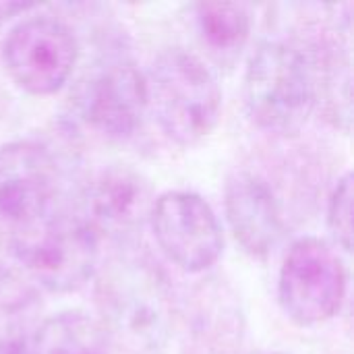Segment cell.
I'll use <instances>...</instances> for the list:
<instances>
[{
	"instance_id": "6da1fadb",
	"label": "cell",
	"mask_w": 354,
	"mask_h": 354,
	"mask_svg": "<svg viewBox=\"0 0 354 354\" xmlns=\"http://www.w3.org/2000/svg\"><path fill=\"white\" fill-rule=\"evenodd\" d=\"M97 274L100 326L110 342L133 353L160 351L174 328L176 301L166 272L145 253H122Z\"/></svg>"
},
{
	"instance_id": "7a4b0ae2",
	"label": "cell",
	"mask_w": 354,
	"mask_h": 354,
	"mask_svg": "<svg viewBox=\"0 0 354 354\" xmlns=\"http://www.w3.org/2000/svg\"><path fill=\"white\" fill-rule=\"evenodd\" d=\"M243 95L249 118L268 133L297 135L311 118L319 75L309 52L288 39H266L251 54Z\"/></svg>"
},
{
	"instance_id": "3957f363",
	"label": "cell",
	"mask_w": 354,
	"mask_h": 354,
	"mask_svg": "<svg viewBox=\"0 0 354 354\" xmlns=\"http://www.w3.org/2000/svg\"><path fill=\"white\" fill-rule=\"evenodd\" d=\"M145 83L147 110L178 145H195L216 129L222 89L214 71L195 52L164 50L145 75Z\"/></svg>"
},
{
	"instance_id": "277c9868",
	"label": "cell",
	"mask_w": 354,
	"mask_h": 354,
	"mask_svg": "<svg viewBox=\"0 0 354 354\" xmlns=\"http://www.w3.org/2000/svg\"><path fill=\"white\" fill-rule=\"evenodd\" d=\"M100 241L77 214L60 209L6 249L23 270L50 292H73L97 272Z\"/></svg>"
},
{
	"instance_id": "5b68a950",
	"label": "cell",
	"mask_w": 354,
	"mask_h": 354,
	"mask_svg": "<svg viewBox=\"0 0 354 354\" xmlns=\"http://www.w3.org/2000/svg\"><path fill=\"white\" fill-rule=\"evenodd\" d=\"M60 176L52 153L33 141L0 147V239L4 245L60 212Z\"/></svg>"
},
{
	"instance_id": "8992f818",
	"label": "cell",
	"mask_w": 354,
	"mask_h": 354,
	"mask_svg": "<svg viewBox=\"0 0 354 354\" xmlns=\"http://www.w3.org/2000/svg\"><path fill=\"white\" fill-rule=\"evenodd\" d=\"M344 295L346 268L330 243L307 236L288 249L278 276V301L290 322L319 326L340 311Z\"/></svg>"
},
{
	"instance_id": "52a82bcc",
	"label": "cell",
	"mask_w": 354,
	"mask_h": 354,
	"mask_svg": "<svg viewBox=\"0 0 354 354\" xmlns=\"http://www.w3.org/2000/svg\"><path fill=\"white\" fill-rule=\"evenodd\" d=\"M71 102L79 120L95 133L129 139L147 112L145 75L127 58L100 60L79 77Z\"/></svg>"
},
{
	"instance_id": "ba28073f",
	"label": "cell",
	"mask_w": 354,
	"mask_h": 354,
	"mask_svg": "<svg viewBox=\"0 0 354 354\" xmlns=\"http://www.w3.org/2000/svg\"><path fill=\"white\" fill-rule=\"evenodd\" d=\"M77 56L79 44L71 27L48 15L19 21L2 46L10 79L33 95H50L64 87Z\"/></svg>"
},
{
	"instance_id": "9c48e42d",
	"label": "cell",
	"mask_w": 354,
	"mask_h": 354,
	"mask_svg": "<svg viewBox=\"0 0 354 354\" xmlns=\"http://www.w3.org/2000/svg\"><path fill=\"white\" fill-rule=\"evenodd\" d=\"M149 226L162 253L189 274L209 270L222 255V226L212 205L197 193L160 195L153 201Z\"/></svg>"
},
{
	"instance_id": "30bf717a",
	"label": "cell",
	"mask_w": 354,
	"mask_h": 354,
	"mask_svg": "<svg viewBox=\"0 0 354 354\" xmlns=\"http://www.w3.org/2000/svg\"><path fill=\"white\" fill-rule=\"evenodd\" d=\"M153 193L149 183L131 166H106L83 189L75 212L102 239L131 241L149 224Z\"/></svg>"
},
{
	"instance_id": "8fae6325",
	"label": "cell",
	"mask_w": 354,
	"mask_h": 354,
	"mask_svg": "<svg viewBox=\"0 0 354 354\" xmlns=\"http://www.w3.org/2000/svg\"><path fill=\"white\" fill-rule=\"evenodd\" d=\"M224 209L239 245L253 257H268L284 234V218L272 187L253 172H236L224 189Z\"/></svg>"
},
{
	"instance_id": "7c38bea8",
	"label": "cell",
	"mask_w": 354,
	"mask_h": 354,
	"mask_svg": "<svg viewBox=\"0 0 354 354\" xmlns=\"http://www.w3.org/2000/svg\"><path fill=\"white\" fill-rule=\"evenodd\" d=\"M195 29L201 46L220 64H234L251 33V12L241 2L195 4Z\"/></svg>"
},
{
	"instance_id": "4fadbf2b",
	"label": "cell",
	"mask_w": 354,
	"mask_h": 354,
	"mask_svg": "<svg viewBox=\"0 0 354 354\" xmlns=\"http://www.w3.org/2000/svg\"><path fill=\"white\" fill-rule=\"evenodd\" d=\"M110 344L97 319L83 311H64L37 328L29 354H112Z\"/></svg>"
},
{
	"instance_id": "5bb4252c",
	"label": "cell",
	"mask_w": 354,
	"mask_h": 354,
	"mask_svg": "<svg viewBox=\"0 0 354 354\" xmlns=\"http://www.w3.org/2000/svg\"><path fill=\"white\" fill-rule=\"evenodd\" d=\"M195 317H193V338L195 342L205 346H216L224 351H232L239 340V311L232 297L226 295L222 286L207 284L197 292Z\"/></svg>"
},
{
	"instance_id": "9a60e30c",
	"label": "cell",
	"mask_w": 354,
	"mask_h": 354,
	"mask_svg": "<svg viewBox=\"0 0 354 354\" xmlns=\"http://www.w3.org/2000/svg\"><path fill=\"white\" fill-rule=\"evenodd\" d=\"M328 226L336 243L344 249H353V174H344L334 187L328 203Z\"/></svg>"
},
{
	"instance_id": "2e32d148",
	"label": "cell",
	"mask_w": 354,
	"mask_h": 354,
	"mask_svg": "<svg viewBox=\"0 0 354 354\" xmlns=\"http://www.w3.org/2000/svg\"><path fill=\"white\" fill-rule=\"evenodd\" d=\"M0 354H29V346L15 338L0 340Z\"/></svg>"
},
{
	"instance_id": "e0dca14e",
	"label": "cell",
	"mask_w": 354,
	"mask_h": 354,
	"mask_svg": "<svg viewBox=\"0 0 354 354\" xmlns=\"http://www.w3.org/2000/svg\"><path fill=\"white\" fill-rule=\"evenodd\" d=\"M29 8V4H0V23H2V19L4 17H12L15 12H19V10H27Z\"/></svg>"
},
{
	"instance_id": "ac0fdd59",
	"label": "cell",
	"mask_w": 354,
	"mask_h": 354,
	"mask_svg": "<svg viewBox=\"0 0 354 354\" xmlns=\"http://www.w3.org/2000/svg\"><path fill=\"white\" fill-rule=\"evenodd\" d=\"M249 354H282V353H272V351H257V353H249Z\"/></svg>"
}]
</instances>
